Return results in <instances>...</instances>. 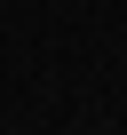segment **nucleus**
Segmentation results:
<instances>
[]
</instances>
